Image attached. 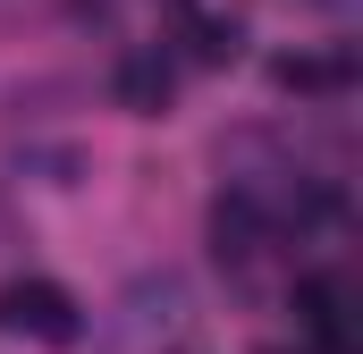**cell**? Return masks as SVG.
I'll return each mask as SVG.
<instances>
[{"instance_id": "1", "label": "cell", "mask_w": 363, "mask_h": 354, "mask_svg": "<svg viewBox=\"0 0 363 354\" xmlns=\"http://www.w3.org/2000/svg\"><path fill=\"white\" fill-rule=\"evenodd\" d=\"M0 329L9 338H43V346H68L77 338V295L60 278H9L0 287Z\"/></svg>"}, {"instance_id": "2", "label": "cell", "mask_w": 363, "mask_h": 354, "mask_svg": "<svg viewBox=\"0 0 363 354\" xmlns=\"http://www.w3.org/2000/svg\"><path fill=\"white\" fill-rule=\"evenodd\" d=\"M296 329L313 338V354H347L355 346V287L347 278H304L296 287Z\"/></svg>"}, {"instance_id": "3", "label": "cell", "mask_w": 363, "mask_h": 354, "mask_svg": "<svg viewBox=\"0 0 363 354\" xmlns=\"http://www.w3.org/2000/svg\"><path fill=\"white\" fill-rule=\"evenodd\" d=\"M186 321H194V304H186L178 278H144V287H127V304H118V338H127V346L186 338Z\"/></svg>"}, {"instance_id": "4", "label": "cell", "mask_w": 363, "mask_h": 354, "mask_svg": "<svg viewBox=\"0 0 363 354\" xmlns=\"http://www.w3.org/2000/svg\"><path fill=\"white\" fill-rule=\"evenodd\" d=\"M110 93H118V110L161 118V110H169V93H178V76H169V59H161V51H127V59H118V76H110Z\"/></svg>"}, {"instance_id": "5", "label": "cell", "mask_w": 363, "mask_h": 354, "mask_svg": "<svg viewBox=\"0 0 363 354\" xmlns=\"http://www.w3.org/2000/svg\"><path fill=\"white\" fill-rule=\"evenodd\" d=\"M237 51H245V25H237V17H194V59L220 68V59H237Z\"/></svg>"}, {"instance_id": "6", "label": "cell", "mask_w": 363, "mask_h": 354, "mask_svg": "<svg viewBox=\"0 0 363 354\" xmlns=\"http://www.w3.org/2000/svg\"><path fill=\"white\" fill-rule=\"evenodd\" d=\"M279 85L287 93H330V85H347V59H279Z\"/></svg>"}]
</instances>
